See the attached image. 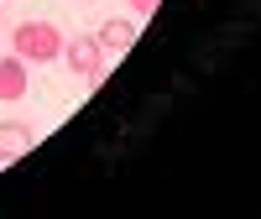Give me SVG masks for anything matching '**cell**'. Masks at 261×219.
<instances>
[{"label": "cell", "mask_w": 261, "mask_h": 219, "mask_svg": "<svg viewBox=\"0 0 261 219\" xmlns=\"http://www.w3.org/2000/svg\"><path fill=\"white\" fill-rule=\"evenodd\" d=\"M11 42H16V58H27V63H53V58H63V32L53 26V21H21V26L11 32Z\"/></svg>", "instance_id": "obj_1"}, {"label": "cell", "mask_w": 261, "mask_h": 219, "mask_svg": "<svg viewBox=\"0 0 261 219\" xmlns=\"http://www.w3.org/2000/svg\"><path fill=\"white\" fill-rule=\"evenodd\" d=\"M63 63H68L84 84H99L105 78V47L94 37H68V42H63Z\"/></svg>", "instance_id": "obj_2"}, {"label": "cell", "mask_w": 261, "mask_h": 219, "mask_svg": "<svg viewBox=\"0 0 261 219\" xmlns=\"http://www.w3.org/2000/svg\"><path fill=\"white\" fill-rule=\"evenodd\" d=\"M32 89V78H27V58H0V104H16V99H27Z\"/></svg>", "instance_id": "obj_3"}, {"label": "cell", "mask_w": 261, "mask_h": 219, "mask_svg": "<svg viewBox=\"0 0 261 219\" xmlns=\"http://www.w3.org/2000/svg\"><path fill=\"white\" fill-rule=\"evenodd\" d=\"M32 151V125L27 120H0V162H16Z\"/></svg>", "instance_id": "obj_4"}, {"label": "cell", "mask_w": 261, "mask_h": 219, "mask_svg": "<svg viewBox=\"0 0 261 219\" xmlns=\"http://www.w3.org/2000/svg\"><path fill=\"white\" fill-rule=\"evenodd\" d=\"M99 47L105 52H130V42H136V21H120V16H110V21H105V26H99Z\"/></svg>", "instance_id": "obj_5"}, {"label": "cell", "mask_w": 261, "mask_h": 219, "mask_svg": "<svg viewBox=\"0 0 261 219\" xmlns=\"http://www.w3.org/2000/svg\"><path fill=\"white\" fill-rule=\"evenodd\" d=\"M130 11H136V16H146V11H157V0H130Z\"/></svg>", "instance_id": "obj_6"}, {"label": "cell", "mask_w": 261, "mask_h": 219, "mask_svg": "<svg viewBox=\"0 0 261 219\" xmlns=\"http://www.w3.org/2000/svg\"><path fill=\"white\" fill-rule=\"evenodd\" d=\"M0 32H6V16H0Z\"/></svg>", "instance_id": "obj_7"}]
</instances>
